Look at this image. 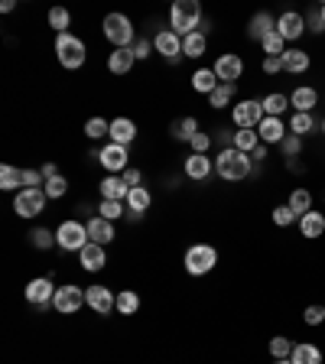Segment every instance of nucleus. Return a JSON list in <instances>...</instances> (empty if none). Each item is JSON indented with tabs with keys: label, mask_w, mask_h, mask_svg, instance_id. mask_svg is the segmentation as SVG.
<instances>
[{
	"label": "nucleus",
	"mask_w": 325,
	"mask_h": 364,
	"mask_svg": "<svg viewBox=\"0 0 325 364\" xmlns=\"http://www.w3.org/2000/svg\"><path fill=\"white\" fill-rule=\"evenodd\" d=\"M215 173L224 179V182H241V179H247L254 173V163L247 153H241V150H222L218 153V159H215Z\"/></svg>",
	"instance_id": "1"
},
{
	"label": "nucleus",
	"mask_w": 325,
	"mask_h": 364,
	"mask_svg": "<svg viewBox=\"0 0 325 364\" xmlns=\"http://www.w3.org/2000/svg\"><path fill=\"white\" fill-rule=\"evenodd\" d=\"M198 27H202V7L195 0H176L169 10V29L186 39L189 33H198Z\"/></svg>",
	"instance_id": "2"
},
{
	"label": "nucleus",
	"mask_w": 325,
	"mask_h": 364,
	"mask_svg": "<svg viewBox=\"0 0 325 364\" xmlns=\"http://www.w3.org/2000/svg\"><path fill=\"white\" fill-rule=\"evenodd\" d=\"M104 36L114 49H130L137 43V33H133V23L124 13H108L104 17Z\"/></svg>",
	"instance_id": "3"
},
{
	"label": "nucleus",
	"mask_w": 325,
	"mask_h": 364,
	"mask_svg": "<svg viewBox=\"0 0 325 364\" xmlns=\"http://www.w3.org/2000/svg\"><path fill=\"white\" fill-rule=\"evenodd\" d=\"M56 56L59 62H62V68H82L85 66V43L78 36H72V33H62V36H56Z\"/></svg>",
	"instance_id": "4"
},
{
	"label": "nucleus",
	"mask_w": 325,
	"mask_h": 364,
	"mask_svg": "<svg viewBox=\"0 0 325 364\" xmlns=\"http://www.w3.org/2000/svg\"><path fill=\"white\" fill-rule=\"evenodd\" d=\"M56 241H59V247H62V251L82 254V247L88 244V224L68 218V221H62V224L56 228Z\"/></svg>",
	"instance_id": "5"
},
{
	"label": "nucleus",
	"mask_w": 325,
	"mask_h": 364,
	"mask_svg": "<svg viewBox=\"0 0 325 364\" xmlns=\"http://www.w3.org/2000/svg\"><path fill=\"white\" fill-rule=\"evenodd\" d=\"M215 263H218V251H215L212 244H192V247L186 251V270L192 273V277L212 273Z\"/></svg>",
	"instance_id": "6"
},
{
	"label": "nucleus",
	"mask_w": 325,
	"mask_h": 364,
	"mask_svg": "<svg viewBox=\"0 0 325 364\" xmlns=\"http://www.w3.org/2000/svg\"><path fill=\"white\" fill-rule=\"evenodd\" d=\"M267 114H263V104L254 101V98H247V101H238L231 108V121L238 131H257L260 121H263Z\"/></svg>",
	"instance_id": "7"
},
{
	"label": "nucleus",
	"mask_w": 325,
	"mask_h": 364,
	"mask_svg": "<svg viewBox=\"0 0 325 364\" xmlns=\"http://www.w3.org/2000/svg\"><path fill=\"white\" fill-rule=\"evenodd\" d=\"M46 189H20L17 198H13V212L20 218H36L46 208Z\"/></svg>",
	"instance_id": "8"
},
{
	"label": "nucleus",
	"mask_w": 325,
	"mask_h": 364,
	"mask_svg": "<svg viewBox=\"0 0 325 364\" xmlns=\"http://www.w3.org/2000/svg\"><path fill=\"white\" fill-rule=\"evenodd\" d=\"M153 49L166 59L169 66H179V62L186 59L182 56V36H176L173 29H157V33H153Z\"/></svg>",
	"instance_id": "9"
},
{
	"label": "nucleus",
	"mask_w": 325,
	"mask_h": 364,
	"mask_svg": "<svg viewBox=\"0 0 325 364\" xmlns=\"http://www.w3.org/2000/svg\"><path fill=\"white\" fill-rule=\"evenodd\" d=\"M52 306H56V312H62V316H72V312H78V309L85 306V290L75 286V283H65V286L56 290Z\"/></svg>",
	"instance_id": "10"
},
{
	"label": "nucleus",
	"mask_w": 325,
	"mask_h": 364,
	"mask_svg": "<svg viewBox=\"0 0 325 364\" xmlns=\"http://www.w3.org/2000/svg\"><path fill=\"white\" fill-rule=\"evenodd\" d=\"M56 290H59V286H52V280H49V277H36V280L27 283V303H29V306L46 309V306H52Z\"/></svg>",
	"instance_id": "11"
},
{
	"label": "nucleus",
	"mask_w": 325,
	"mask_h": 364,
	"mask_svg": "<svg viewBox=\"0 0 325 364\" xmlns=\"http://www.w3.org/2000/svg\"><path fill=\"white\" fill-rule=\"evenodd\" d=\"M215 75H218V82L224 85H238V78L244 75V59L234 56V52H224V56L215 59Z\"/></svg>",
	"instance_id": "12"
},
{
	"label": "nucleus",
	"mask_w": 325,
	"mask_h": 364,
	"mask_svg": "<svg viewBox=\"0 0 325 364\" xmlns=\"http://www.w3.org/2000/svg\"><path fill=\"white\" fill-rule=\"evenodd\" d=\"M85 303H88L98 316H111L114 306H117V296H114L108 286H88V290H85Z\"/></svg>",
	"instance_id": "13"
},
{
	"label": "nucleus",
	"mask_w": 325,
	"mask_h": 364,
	"mask_svg": "<svg viewBox=\"0 0 325 364\" xmlns=\"http://www.w3.org/2000/svg\"><path fill=\"white\" fill-rule=\"evenodd\" d=\"M277 33L287 39V43H293V39H299L303 33H306V17H303V13H296V10H287V13H280Z\"/></svg>",
	"instance_id": "14"
},
{
	"label": "nucleus",
	"mask_w": 325,
	"mask_h": 364,
	"mask_svg": "<svg viewBox=\"0 0 325 364\" xmlns=\"http://www.w3.org/2000/svg\"><path fill=\"white\" fill-rule=\"evenodd\" d=\"M98 163H101L108 173H124L127 169V147H121V143H108V147H101V153H98Z\"/></svg>",
	"instance_id": "15"
},
{
	"label": "nucleus",
	"mask_w": 325,
	"mask_h": 364,
	"mask_svg": "<svg viewBox=\"0 0 325 364\" xmlns=\"http://www.w3.org/2000/svg\"><path fill=\"white\" fill-rule=\"evenodd\" d=\"M316 104H319V92L316 88H309V85H299L296 92L289 94V108H293V114H312Z\"/></svg>",
	"instance_id": "16"
},
{
	"label": "nucleus",
	"mask_w": 325,
	"mask_h": 364,
	"mask_svg": "<svg viewBox=\"0 0 325 364\" xmlns=\"http://www.w3.org/2000/svg\"><path fill=\"white\" fill-rule=\"evenodd\" d=\"M88 241L108 247V244L114 241V221H108V218H101V215L88 218Z\"/></svg>",
	"instance_id": "17"
},
{
	"label": "nucleus",
	"mask_w": 325,
	"mask_h": 364,
	"mask_svg": "<svg viewBox=\"0 0 325 364\" xmlns=\"http://www.w3.org/2000/svg\"><path fill=\"white\" fill-rule=\"evenodd\" d=\"M186 176L192 179V182H205V179L212 176V169H215V163L205 153H192V156H186Z\"/></svg>",
	"instance_id": "18"
},
{
	"label": "nucleus",
	"mask_w": 325,
	"mask_h": 364,
	"mask_svg": "<svg viewBox=\"0 0 325 364\" xmlns=\"http://www.w3.org/2000/svg\"><path fill=\"white\" fill-rule=\"evenodd\" d=\"M257 133H260V143H283V137H287V124H283V117H263L260 121V127H257Z\"/></svg>",
	"instance_id": "19"
},
{
	"label": "nucleus",
	"mask_w": 325,
	"mask_h": 364,
	"mask_svg": "<svg viewBox=\"0 0 325 364\" xmlns=\"http://www.w3.org/2000/svg\"><path fill=\"white\" fill-rule=\"evenodd\" d=\"M273 29H277V20L270 17L267 10H260V13H254V17H251V23H247V36L257 39V43H263Z\"/></svg>",
	"instance_id": "20"
},
{
	"label": "nucleus",
	"mask_w": 325,
	"mask_h": 364,
	"mask_svg": "<svg viewBox=\"0 0 325 364\" xmlns=\"http://www.w3.org/2000/svg\"><path fill=\"white\" fill-rule=\"evenodd\" d=\"M280 62H283V72H289V75H303L312 66V59H309L306 49H287Z\"/></svg>",
	"instance_id": "21"
},
{
	"label": "nucleus",
	"mask_w": 325,
	"mask_h": 364,
	"mask_svg": "<svg viewBox=\"0 0 325 364\" xmlns=\"http://www.w3.org/2000/svg\"><path fill=\"white\" fill-rule=\"evenodd\" d=\"M78 261H82V267L88 273H98V270H104V263H108V257H104V247L101 244H85L82 247V254H78Z\"/></svg>",
	"instance_id": "22"
},
{
	"label": "nucleus",
	"mask_w": 325,
	"mask_h": 364,
	"mask_svg": "<svg viewBox=\"0 0 325 364\" xmlns=\"http://www.w3.org/2000/svg\"><path fill=\"white\" fill-rule=\"evenodd\" d=\"M299 234H303V238H309V241L322 238V234H325V215H322V212H316V208H312V212H306V215L299 218Z\"/></svg>",
	"instance_id": "23"
},
{
	"label": "nucleus",
	"mask_w": 325,
	"mask_h": 364,
	"mask_svg": "<svg viewBox=\"0 0 325 364\" xmlns=\"http://www.w3.org/2000/svg\"><path fill=\"white\" fill-rule=\"evenodd\" d=\"M130 186L124 182V176H104L101 179V198H111V202H127Z\"/></svg>",
	"instance_id": "24"
},
{
	"label": "nucleus",
	"mask_w": 325,
	"mask_h": 364,
	"mask_svg": "<svg viewBox=\"0 0 325 364\" xmlns=\"http://www.w3.org/2000/svg\"><path fill=\"white\" fill-rule=\"evenodd\" d=\"M133 137H137V124L130 121V117H117V121H111V143L127 147V143H133Z\"/></svg>",
	"instance_id": "25"
},
{
	"label": "nucleus",
	"mask_w": 325,
	"mask_h": 364,
	"mask_svg": "<svg viewBox=\"0 0 325 364\" xmlns=\"http://www.w3.org/2000/svg\"><path fill=\"white\" fill-rule=\"evenodd\" d=\"M133 62H137L133 49H114L111 56H108V68H111L114 75H127L130 68H133Z\"/></svg>",
	"instance_id": "26"
},
{
	"label": "nucleus",
	"mask_w": 325,
	"mask_h": 364,
	"mask_svg": "<svg viewBox=\"0 0 325 364\" xmlns=\"http://www.w3.org/2000/svg\"><path fill=\"white\" fill-rule=\"evenodd\" d=\"M260 104H263V114H267V117H283V114L289 111V94L273 92V94H267V98H260Z\"/></svg>",
	"instance_id": "27"
},
{
	"label": "nucleus",
	"mask_w": 325,
	"mask_h": 364,
	"mask_svg": "<svg viewBox=\"0 0 325 364\" xmlns=\"http://www.w3.org/2000/svg\"><path fill=\"white\" fill-rule=\"evenodd\" d=\"M289 361L293 364H322V351L316 345H309V342H299V345H293Z\"/></svg>",
	"instance_id": "28"
},
{
	"label": "nucleus",
	"mask_w": 325,
	"mask_h": 364,
	"mask_svg": "<svg viewBox=\"0 0 325 364\" xmlns=\"http://www.w3.org/2000/svg\"><path fill=\"white\" fill-rule=\"evenodd\" d=\"M173 140H179V143H192V137L198 133V121L195 117H179V121H173Z\"/></svg>",
	"instance_id": "29"
},
{
	"label": "nucleus",
	"mask_w": 325,
	"mask_h": 364,
	"mask_svg": "<svg viewBox=\"0 0 325 364\" xmlns=\"http://www.w3.org/2000/svg\"><path fill=\"white\" fill-rule=\"evenodd\" d=\"M218 85H222V82H218L215 68H198V72L192 75V88H195V92H202V94H212Z\"/></svg>",
	"instance_id": "30"
},
{
	"label": "nucleus",
	"mask_w": 325,
	"mask_h": 364,
	"mask_svg": "<svg viewBox=\"0 0 325 364\" xmlns=\"http://www.w3.org/2000/svg\"><path fill=\"white\" fill-rule=\"evenodd\" d=\"M150 202H153V196H150L147 186H133V189H130V196H127V208H130V212L143 215V212L150 208Z\"/></svg>",
	"instance_id": "31"
},
{
	"label": "nucleus",
	"mask_w": 325,
	"mask_h": 364,
	"mask_svg": "<svg viewBox=\"0 0 325 364\" xmlns=\"http://www.w3.org/2000/svg\"><path fill=\"white\" fill-rule=\"evenodd\" d=\"M205 49H208L205 33H189V36L182 39V56H189V59H202Z\"/></svg>",
	"instance_id": "32"
},
{
	"label": "nucleus",
	"mask_w": 325,
	"mask_h": 364,
	"mask_svg": "<svg viewBox=\"0 0 325 364\" xmlns=\"http://www.w3.org/2000/svg\"><path fill=\"white\" fill-rule=\"evenodd\" d=\"M234 94H238V85H218V88H215L212 94H208V104H212V108H218V111H222V108H228V104L234 101Z\"/></svg>",
	"instance_id": "33"
},
{
	"label": "nucleus",
	"mask_w": 325,
	"mask_h": 364,
	"mask_svg": "<svg viewBox=\"0 0 325 364\" xmlns=\"http://www.w3.org/2000/svg\"><path fill=\"white\" fill-rule=\"evenodd\" d=\"M287 205L293 208L299 218H303L306 212H312V192H309V189H293V196H289Z\"/></svg>",
	"instance_id": "34"
},
{
	"label": "nucleus",
	"mask_w": 325,
	"mask_h": 364,
	"mask_svg": "<svg viewBox=\"0 0 325 364\" xmlns=\"http://www.w3.org/2000/svg\"><path fill=\"white\" fill-rule=\"evenodd\" d=\"M312 131H316V117H312V114H293V117H289V133L309 137Z\"/></svg>",
	"instance_id": "35"
},
{
	"label": "nucleus",
	"mask_w": 325,
	"mask_h": 364,
	"mask_svg": "<svg viewBox=\"0 0 325 364\" xmlns=\"http://www.w3.org/2000/svg\"><path fill=\"white\" fill-rule=\"evenodd\" d=\"M257 147H260V133L257 131H234V150H241V153L251 156Z\"/></svg>",
	"instance_id": "36"
},
{
	"label": "nucleus",
	"mask_w": 325,
	"mask_h": 364,
	"mask_svg": "<svg viewBox=\"0 0 325 364\" xmlns=\"http://www.w3.org/2000/svg\"><path fill=\"white\" fill-rule=\"evenodd\" d=\"M0 189H23V169L3 163L0 166Z\"/></svg>",
	"instance_id": "37"
},
{
	"label": "nucleus",
	"mask_w": 325,
	"mask_h": 364,
	"mask_svg": "<svg viewBox=\"0 0 325 364\" xmlns=\"http://www.w3.org/2000/svg\"><path fill=\"white\" fill-rule=\"evenodd\" d=\"M49 27L56 29L59 36L68 33V27H72V13H68L65 7H52V10H49Z\"/></svg>",
	"instance_id": "38"
},
{
	"label": "nucleus",
	"mask_w": 325,
	"mask_h": 364,
	"mask_svg": "<svg viewBox=\"0 0 325 364\" xmlns=\"http://www.w3.org/2000/svg\"><path fill=\"white\" fill-rule=\"evenodd\" d=\"M117 312H121V316H133V312H137L140 309V296L133 290H121L117 293Z\"/></svg>",
	"instance_id": "39"
},
{
	"label": "nucleus",
	"mask_w": 325,
	"mask_h": 364,
	"mask_svg": "<svg viewBox=\"0 0 325 364\" xmlns=\"http://www.w3.org/2000/svg\"><path fill=\"white\" fill-rule=\"evenodd\" d=\"M260 46H263V52H267L270 59H283V52H287V39H283L277 29H273V33H270V36L263 39Z\"/></svg>",
	"instance_id": "40"
},
{
	"label": "nucleus",
	"mask_w": 325,
	"mask_h": 364,
	"mask_svg": "<svg viewBox=\"0 0 325 364\" xmlns=\"http://www.w3.org/2000/svg\"><path fill=\"white\" fill-rule=\"evenodd\" d=\"M85 133H88L92 140H104V137H111V121H104V117H92V121L85 124Z\"/></svg>",
	"instance_id": "41"
},
{
	"label": "nucleus",
	"mask_w": 325,
	"mask_h": 364,
	"mask_svg": "<svg viewBox=\"0 0 325 364\" xmlns=\"http://www.w3.org/2000/svg\"><path fill=\"white\" fill-rule=\"evenodd\" d=\"M29 241H33V247H39V251H49L56 241V231H49V228H36V231H29Z\"/></svg>",
	"instance_id": "42"
},
{
	"label": "nucleus",
	"mask_w": 325,
	"mask_h": 364,
	"mask_svg": "<svg viewBox=\"0 0 325 364\" xmlns=\"http://www.w3.org/2000/svg\"><path fill=\"white\" fill-rule=\"evenodd\" d=\"M270 355H273V361H280V358H289V355H293V342H289L287 335L270 338Z\"/></svg>",
	"instance_id": "43"
},
{
	"label": "nucleus",
	"mask_w": 325,
	"mask_h": 364,
	"mask_svg": "<svg viewBox=\"0 0 325 364\" xmlns=\"http://www.w3.org/2000/svg\"><path fill=\"white\" fill-rule=\"evenodd\" d=\"M270 218H273V224H277V228H289V224L299 221V215H296V212H293L289 205H277Z\"/></svg>",
	"instance_id": "44"
},
{
	"label": "nucleus",
	"mask_w": 325,
	"mask_h": 364,
	"mask_svg": "<svg viewBox=\"0 0 325 364\" xmlns=\"http://www.w3.org/2000/svg\"><path fill=\"white\" fill-rule=\"evenodd\" d=\"M98 215L108 218V221H117V218H124V202H111V198H101V205H98Z\"/></svg>",
	"instance_id": "45"
},
{
	"label": "nucleus",
	"mask_w": 325,
	"mask_h": 364,
	"mask_svg": "<svg viewBox=\"0 0 325 364\" xmlns=\"http://www.w3.org/2000/svg\"><path fill=\"white\" fill-rule=\"evenodd\" d=\"M280 153L289 159H296L299 153H303V137H296V133H287L283 137V143H280Z\"/></svg>",
	"instance_id": "46"
},
{
	"label": "nucleus",
	"mask_w": 325,
	"mask_h": 364,
	"mask_svg": "<svg viewBox=\"0 0 325 364\" xmlns=\"http://www.w3.org/2000/svg\"><path fill=\"white\" fill-rule=\"evenodd\" d=\"M43 189H46V196H49V198H62L65 192H68V179H65V176L46 179V186H43Z\"/></svg>",
	"instance_id": "47"
},
{
	"label": "nucleus",
	"mask_w": 325,
	"mask_h": 364,
	"mask_svg": "<svg viewBox=\"0 0 325 364\" xmlns=\"http://www.w3.org/2000/svg\"><path fill=\"white\" fill-rule=\"evenodd\" d=\"M306 29H309V33H316V36H322V33H325V23H322V13H319V7H309L306 10Z\"/></svg>",
	"instance_id": "48"
},
{
	"label": "nucleus",
	"mask_w": 325,
	"mask_h": 364,
	"mask_svg": "<svg viewBox=\"0 0 325 364\" xmlns=\"http://www.w3.org/2000/svg\"><path fill=\"white\" fill-rule=\"evenodd\" d=\"M303 322H306V326H322L325 322V303L322 306H306V312H303Z\"/></svg>",
	"instance_id": "49"
},
{
	"label": "nucleus",
	"mask_w": 325,
	"mask_h": 364,
	"mask_svg": "<svg viewBox=\"0 0 325 364\" xmlns=\"http://www.w3.org/2000/svg\"><path fill=\"white\" fill-rule=\"evenodd\" d=\"M189 147H192V153H205V150L212 147V137L198 131V133H195V137H192V143H189Z\"/></svg>",
	"instance_id": "50"
},
{
	"label": "nucleus",
	"mask_w": 325,
	"mask_h": 364,
	"mask_svg": "<svg viewBox=\"0 0 325 364\" xmlns=\"http://www.w3.org/2000/svg\"><path fill=\"white\" fill-rule=\"evenodd\" d=\"M215 143L222 150H231L234 147V131H228V127H222V131L215 133Z\"/></svg>",
	"instance_id": "51"
},
{
	"label": "nucleus",
	"mask_w": 325,
	"mask_h": 364,
	"mask_svg": "<svg viewBox=\"0 0 325 364\" xmlns=\"http://www.w3.org/2000/svg\"><path fill=\"white\" fill-rule=\"evenodd\" d=\"M130 49H133V56H137V62H140V59H150V49H153V46H150V39H143V36H140V39H137V43H133V46H130Z\"/></svg>",
	"instance_id": "52"
},
{
	"label": "nucleus",
	"mask_w": 325,
	"mask_h": 364,
	"mask_svg": "<svg viewBox=\"0 0 325 364\" xmlns=\"http://www.w3.org/2000/svg\"><path fill=\"white\" fill-rule=\"evenodd\" d=\"M124 182H127L130 189L140 186V182H143V176H140V169H124Z\"/></svg>",
	"instance_id": "53"
},
{
	"label": "nucleus",
	"mask_w": 325,
	"mask_h": 364,
	"mask_svg": "<svg viewBox=\"0 0 325 364\" xmlns=\"http://www.w3.org/2000/svg\"><path fill=\"white\" fill-rule=\"evenodd\" d=\"M263 72L267 75H277V72H283V62H280V59H263Z\"/></svg>",
	"instance_id": "54"
},
{
	"label": "nucleus",
	"mask_w": 325,
	"mask_h": 364,
	"mask_svg": "<svg viewBox=\"0 0 325 364\" xmlns=\"http://www.w3.org/2000/svg\"><path fill=\"white\" fill-rule=\"evenodd\" d=\"M39 173H43V179H56V176H59V169H56V163H46V166L39 169Z\"/></svg>",
	"instance_id": "55"
},
{
	"label": "nucleus",
	"mask_w": 325,
	"mask_h": 364,
	"mask_svg": "<svg viewBox=\"0 0 325 364\" xmlns=\"http://www.w3.org/2000/svg\"><path fill=\"white\" fill-rule=\"evenodd\" d=\"M251 156H254V159H257V163H260V159H267V143H260V147H257V150H254Z\"/></svg>",
	"instance_id": "56"
},
{
	"label": "nucleus",
	"mask_w": 325,
	"mask_h": 364,
	"mask_svg": "<svg viewBox=\"0 0 325 364\" xmlns=\"http://www.w3.org/2000/svg\"><path fill=\"white\" fill-rule=\"evenodd\" d=\"M13 7H17V0H3V3H0V10H3V13H10Z\"/></svg>",
	"instance_id": "57"
},
{
	"label": "nucleus",
	"mask_w": 325,
	"mask_h": 364,
	"mask_svg": "<svg viewBox=\"0 0 325 364\" xmlns=\"http://www.w3.org/2000/svg\"><path fill=\"white\" fill-rule=\"evenodd\" d=\"M273 364H293V361H289V358H280V361H273Z\"/></svg>",
	"instance_id": "58"
},
{
	"label": "nucleus",
	"mask_w": 325,
	"mask_h": 364,
	"mask_svg": "<svg viewBox=\"0 0 325 364\" xmlns=\"http://www.w3.org/2000/svg\"><path fill=\"white\" fill-rule=\"evenodd\" d=\"M319 13H322V23H325V3H319Z\"/></svg>",
	"instance_id": "59"
},
{
	"label": "nucleus",
	"mask_w": 325,
	"mask_h": 364,
	"mask_svg": "<svg viewBox=\"0 0 325 364\" xmlns=\"http://www.w3.org/2000/svg\"><path fill=\"white\" fill-rule=\"evenodd\" d=\"M319 127H322V133H325V117H322V124H319Z\"/></svg>",
	"instance_id": "60"
}]
</instances>
